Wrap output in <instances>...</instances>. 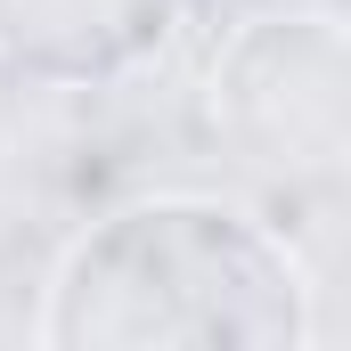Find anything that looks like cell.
I'll list each match as a JSON object with an SVG mask.
<instances>
[{
	"mask_svg": "<svg viewBox=\"0 0 351 351\" xmlns=\"http://www.w3.org/2000/svg\"><path fill=\"white\" fill-rule=\"evenodd\" d=\"M221 123L286 172L343 156V33L335 16H269L213 74Z\"/></svg>",
	"mask_w": 351,
	"mask_h": 351,
	"instance_id": "2",
	"label": "cell"
},
{
	"mask_svg": "<svg viewBox=\"0 0 351 351\" xmlns=\"http://www.w3.org/2000/svg\"><path fill=\"white\" fill-rule=\"evenodd\" d=\"M188 0H0V66L33 82H106L172 41Z\"/></svg>",
	"mask_w": 351,
	"mask_h": 351,
	"instance_id": "3",
	"label": "cell"
},
{
	"mask_svg": "<svg viewBox=\"0 0 351 351\" xmlns=\"http://www.w3.org/2000/svg\"><path fill=\"white\" fill-rule=\"evenodd\" d=\"M319 335L311 269L221 196H147L66 245L41 343L66 351H278Z\"/></svg>",
	"mask_w": 351,
	"mask_h": 351,
	"instance_id": "1",
	"label": "cell"
}]
</instances>
